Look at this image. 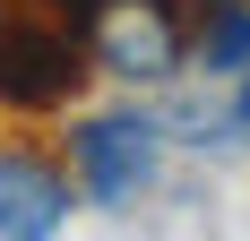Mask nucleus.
<instances>
[{
    "instance_id": "nucleus-1",
    "label": "nucleus",
    "mask_w": 250,
    "mask_h": 241,
    "mask_svg": "<svg viewBox=\"0 0 250 241\" xmlns=\"http://www.w3.org/2000/svg\"><path fill=\"white\" fill-rule=\"evenodd\" d=\"M52 9L78 26L86 60H95L104 78H121V86H164V78H181V60L199 52L181 0H52Z\"/></svg>"
},
{
    "instance_id": "nucleus-2",
    "label": "nucleus",
    "mask_w": 250,
    "mask_h": 241,
    "mask_svg": "<svg viewBox=\"0 0 250 241\" xmlns=\"http://www.w3.org/2000/svg\"><path fill=\"white\" fill-rule=\"evenodd\" d=\"M86 78V43L69 18H0V103L9 112H61Z\"/></svg>"
},
{
    "instance_id": "nucleus-3",
    "label": "nucleus",
    "mask_w": 250,
    "mask_h": 241,
    "mask_svg": "<svg viewBox=\"0 0 250 241\" xmlns=\"http://www.w3.org/2000/svg\"><path fill=\"white\" fill-rule=\"evenodd\" d=\"M69 164H78V181H86V198L129 207V198L155 181V164H164V120H147V112H95V120H78Z\"/></svg>"
},
{
    "instance_id": "nucleus-4",
    "label": "nucleus",
    "mask_w": 250,
    "mask_h": 241,
    "mask_svg": "<svg viewBox=\"0 0 250 241\" xmlns=\"http://www.w3.org/2000/svg\"><path fill=\"white\" fill-rule=\"evenodd\" d=\"M69 224V172L43 155H0V241H43Z\"/></svg>"
},
{
    "instance_id": "nucleus-5",
    "label": "nucleus",
    "mask_w": 250,
    "mask_h": 241,
    "mask_svg": "<svg viewBox=\"0 0 250 241\" xmlns=\"http://www.w3.org/2000/svg\"><path fill=\"white\" fill-rule=\"evenodd\" d=\"M199 69L207 78H242L250 69V0H216L199 18Z\"/></svg>"
},
{
    "instance_id": "nucleus-6",
    "label": "nucleus",
    "mask_w": 250,
    "mask_h": 241,
    "mask_svg": "<svg viewBox=\"0 0 250 241\" xmlns=\"http://www.w3.org/2000/svg\"><path fill=\"white\" fill-rule=\"evenodd\" d=\"M233 120H242V129H250V69H242V103H233Z\"/></svg>"
}]
</instances>
